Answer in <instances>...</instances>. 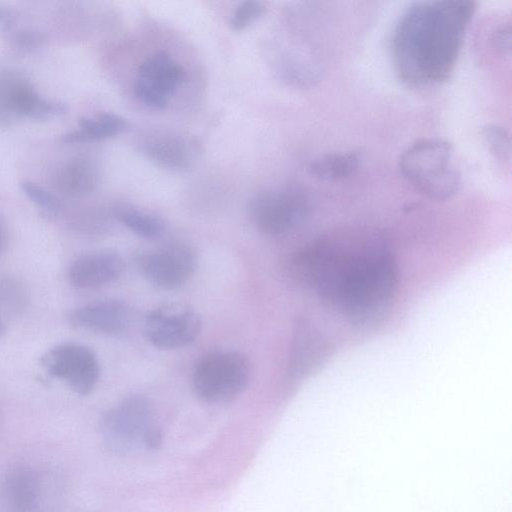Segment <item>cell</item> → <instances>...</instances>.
<instances>
[{"instance_id": "1", "label": "cell", "mask_w": 512, "mask_h": 512, "mask_svg": "<svg viewBox=\"0 0 512 512\" xmlns=\"http://www.w3.org/2000/svg\"><path fill=\"white\" fill-rule=\"evenodd\" d=\"M291 269L327 307L358 326L385 314L399 284L395 255L375 232H339L313 240L295 252Z\"/></svg>"}, {"instance_id": "2", "label": "cell", "mask_w": 512, "mask_h": 512, "mask_svg": "<svg viewBox=\"0 0 512 512\" xmlns=\"http://www.w3.org/2000/svg\"><path fill=\"white\" fill-rule=\"evenodd\" d=\"M475 10L469 0L412 3L392 35V61L401 82L424 88L449 79Z\"/></svg>"}, {"instance_id": "3", "label": "cell", "mask_w": 512, "mask_h": 512, "mask_svg": "<svg viewBox=\"0 0 512 512\" xmlns=\"http://www.w3.org/2000/svg\"><path fill=\"white\" fill-rule=\"evenodd\" d=\"M398 167L403 178L429 199L448 200L461 186V175L453 161V146L442 138L415 140L402 151Z\"/></svg>"}, {"instance_id": "4", "label": "cell", "mask_w": 512, "mask_h": 512, "mask_svg": "<svg viewBox=\"0 0 512 512\" xmlns=\"http://www.w3.org/2000/svg\"><path fill=\"white\" fill-rule=\"evenodd\" d=\"M64 496L62 478L43 466L19 464L0 480V501L8 512H58Z\"/></svg>"}, {"instance_id": "5", "label": "cell", "mask_w": 512, "mask_h": 512, "mask_svg": "<svg viewBox=\"0 0 512 512\" xmlns=\"http://www.w3.org/2000/svg\"><path fill=\"white\" fill-rule=\"evenodd\" d=\"M250 365L236 351L216 350L203 355L192 371L194 395L210 404L225 403L238 397L247 387Z\"/></svg>"}, {"instance_id": "6", "label": "cell", "mask_w": 512, "mask_h": 512, "mask_svg": "<svg viewBox=\"0 0 512 512\" xmlns=\"http://www.w3.org/2000/svg\"><path fill=\"white\" fill-rule=\"evenodd\" d=\"M153 426L152 406L142 395H131L105 411L99 429L105 445L117 453L127 452L141 442Z\"/></svg>"}, {"instance_id": "7", "label": "cell", "mask_w": 512, "mask_h": 512, "mask_svg": "<svg viewBox=\"0 0 512 512\" xmlns=\"http://www.w3.org/2000/svg\"><path fill=\"white\" fill-rule=\"evenodd\" d=\"M308 209L304 194L294 189L261 191L249 202V215L254 226L272 236L295 230L306 219Z\"/></svg>"}, {"instance_id": "8", "label": "cell", "mask_w": 512, "mask_h": 512, "mask_svg": "<svg viewBox=\"0 0 512 512\" xmlns=\"http://www.w3.org/2000/svg\"><path fill=\"white\" fill-rule=\"evenodd\" d=\"M41 365L52 377L64 381L81 396L90 394L100 377L96 354L78 343H61L49 349L41 358Z\"/></svg>"}, {"instance_id": "9", "label": "cell", "mask_w": 512, "mask_h": 512, "mask_svg": "<svg viewBox=\"0 0 512 512\" xmlns=\"http://www.w3.org/2000/svg\"><path fill=\"white\" fill-rule=\"evenodd\" d=\"M198 314L184 304H166L152 310L145 319L144 333L155 347L176 349L192 343L201 331Z\"/></svg>"}, {"instance_id": "10", "label": "cell", "mask_w": 512, "mask_h": 512, "mask_svg": "<svg viewBox=\"0 0 512 512\" xmlns=\"http://www.w3.org/2000/svg\"><path fill=\"white\" fill-rule=\"evenodd\" d=\"M185 74L184 67L169 53L155 52L139 65L134 93L145 105L162 109L183 82Z\"/></svg>"}, {"instance_id": "11", "label": "cell", "mask_w": 512, "mask_h": 512, "mask_svg": "<svg viewBox=\"0 0 512 512\" xmlns=\"http://www.w3.org/2000/svg\"><path fill=\"white\" fill-rule=\"evenodd\" d=\"M140 272L153 285L173 290L183 286L196 266L193 250L183 244H172L142 253L137 258Z\"/></svg>"}, {"instance_id": "12", "label": "cell", "mask_w": 512, "mask_h": 512, "mask_svg": "<svg viewBox=\"0 0 512 512\" xmlns=\"http://www.w3.org/2000/svg\"><path fill=\"white\" fill-rule=\"evenodd\" d=\"M68 320L74 327L115 336L128 330L132 310L124 301L101 299L73 309Z\"/></svg>"}, {"instance_id": "13", "label": "cell", "mask_w": 512, "mask_h": 512, "mask_svg": "<svg viewBox=\"0 0 512 512\" xmlns=\"http://www.w3.org/2000/svg\"><path fill=\"white\" fill-rule=\"evenodd\" d=\"M124 267V260L117 252L92 251L73 260L68 269V278L78 289H95L118 279Z\"/></svg>"}, {"instance_id": "14", "label": "cell", "mask_w": 512, "mask_h": 512, "mask_svg": "<svg viewBox=\"0 0 512 512\" xmlns=\"http://www.w3.org/2000/svg\"><path fill=\"white\" fill-rule=\"evenodd\" d=\"M141 149L149 159L172 170L187 169L192 165L196 155L194 142L171 134L149 137L142 144Z\"/></svg>"}, {"instance_id": "15", "label": "cell", "mask_w": 512, "mask_h": 512, "mask_svg": "<svg viewBox=\"0 0 512 512\" xmlns=\"http://www.w3.org/2000/svg\"><path fill=\"white\" fill-rule=\"evenodd\" d=\"M128 128V122L114 113H102L97 117L79 119V129L66 133L64 143H83L114 137Z\"/></svg>"}, {"instance_id": "16", "label": "cell", "mask_w": 512, "mask_h": 512, "mask_svg": "<svg viewBox=\"0 0 512 512\" xmlns=\"http://www.w3.org/2000/svg\"><path fill=\"white\" fill-rule=\"evenodd\" d=\"M42 98L26 82L5 79L0 82V112L3 116L33 117Z\"/></svg>"}, {"instance_id": "17", "label": "cell", "mask_w": 512, "mask_h": 512, "mask_svg": "<svg viewBox=\"0 0 512 512\" xmlns=\"http://www.w3.org/2000/svg\"><path fill=\"white\" fill-rule=\"evenodd\" d=\"M361 162L357 150L327 153L311 161L308 171L314 177L324 181H338L353 175Z\"/></svg>"}, {"instance_id": "18", "label": "cell", "mask_w": 512, "mask_h": 512, "mask_svg": "<svg viewBox=\"0 0 512 512\" xmlns=\"http://www.w3.org/2000/svg\"><path fill=\"white\" fill-rule=\"evenodd\" d=\"M59 185L63 193L79 196L94 189L97 183V172L89 161L79 159L63 167L59 175Z\"/></svg>"}, {"instance_id": "19", "label": "cell", "mask_w": 512, "mask_h": 512, "mask_svg": "<svg viewBox=\"0 0 512 512\" xmlns=\"http://www.w3.org/2000/svg\"><path fill=\"white\" fill-rule=\"evenodd\" d=\"M117 218L130 231L145 239H157L165 231L160 218L133 207L119 209Z\"/></svg>"}, {"instance_id": "20", "label": "cell", "mask_w": 512, "mask_h": 512, "mask_svg": "<svg viewBox=\"0 0 512 512\" xmlns=\"http://www.w3.org/2000/svg\"><path fill=\"white\" fill-rule=\"evenodd\" d=\"M483 138L495 159L501 162L510 160V137L507 131L497 125H486L483 128Z\"/></svg>"}, {"instance_id": "21", "label": "cell", "mask_w": 512, "mask_h": 512, "mask_svg": "<svg viewBox=\"0 0 512 512\" xmlns=\"http://www.w3.org/2000/svg\"><path fill=\"white\" fill-rule=\"evenodd\" d=\"M19 186L21 191L46 213L56 215L61 211V201L38 184L29 180H23Z\"/></svg>"}, {"instance_id": "22", "label": "cell", "mask_w": 512, "mask_h": 512, "mask_svg": "<svg viewBox=\"0 0 512 512\" xmlns=\"http://www.w3.org/2000/svg\"><path fill=\"white\" fill-rule=\"evenodd\" d=\"M265 3L260 1H243L233 11L229 26L233 31H242L253 24L265 12Z\"/></svg>"}, {"instance_id": "23", "label": "cell", "mask_w": 512, "mask_h": 512, "mask_svg": "<svg viewBox=\"0 0 512 512\" xmlns=\"http://www.w3.org/2000/svg\"><path fill=\"white\" fill-rule=\"evenodd\" d=\"M23 287L12 280H0V316L1 312H16L25 306Z\"/></svg>"}, {"instance_id": "24", "label": "cell", "mask_w": 512, "mask_h": 512, "mask_svg": "<svg viewBox=\"0 0 512 512\" xmlns=\"http://www.w3.org/2000/svg\"><path fill=\"white\" fill-rule=\"evenodd\" d=\"M163 434L156 426H152L144 435L143 446L149 450H156L162 446Z\"/></svg>"}, {"instance_id": "25", "label": "cell", "mask_w": 512, "mask_h": 512, "mask_svg": "<svg viewBox=\"0 0 512 512\" xmlns=\"http://www.w3.org/2000/svg\"><path fill=\"white\" fill-rule=\"evenodd\" d=\"M14 21L12 12L0 6V29H9Z\"/></svg>"}, {"instance_id": "26", "label": "cell", "mask_w": 512, "mask_h": 512, "mask_svg": "<svg viewBox=\"0 0 512 512\" xmlns=\"http://www.w3.org/2000/svg\"><path fill=\"white\" fill-rule=\"evenodd\" d=\"M8 242L7 231L0 221V256L5 251Z\"/></svg>"}, {"instance_id": "27", "label": "cell", "mask_w": 512, "mask_h": 512, "mask_svg": "<svg viewBox=\"0 0 512 512\" xmlns=\"http://www.w3.org/2000/svg\"><path fill=\"white\" fill-rule=\"evenodd\" d=\"M4 332H5V323H4L3 317L0 316V337L4 334Z\"/></svg>"}]
</instances>
